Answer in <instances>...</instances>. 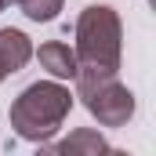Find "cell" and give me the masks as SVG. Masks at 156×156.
Masks as SVG:
<instances>
[{
	"label": "cell",
	"mask_w": 156,
	"mask_h": 156,
	"mask_svg": "<svg viewBox=\"0 0 156 156\" xmlns=\"http://www.w3.org/2000/svg\"><path fill=\"white\" fill-rule=\"evenodd\" d=\"M4 4H7V0H0V11H4Z\"/></svg>",
	"instance_id": "ba28073f"
},
{
	"label": "cell",
	"mask_w": 156,
	"mask_h": 156,
	"mask_svg": "<svg viewBox=\"0 0 156 156\" xmlns=\"http://www.w3.org/2000/svg\"><path fill=\"white\" fill-rule=\"evenodd\" d=\"M33 58V40L26 37L22 29H0V83L11 76V73H18V69H26V62Z\"/></svg>",
	"instance_id": "277c9868"
},
{
	"label": "cell",
	"mask_w": 156,
	"mask_h": 156,
	"mask_svg": "<svg viewBox=\"0 0 156 156\" xmlns=\"http://www.w3.org/2000/svg\"><path fill=\"white\" fill-rule=\"evenodd\" d=\"M120 51H123V26L109 4H91L76 18V76L73 80H98L116 76Z\"/></svg>",
	"instance_id": "6da1fadb"
},
{
	"label": "cell",
	"mask_w": 156,
	"mask_h": 156,
	"mask_svg": "<svg viewBox=\"0 0 156 156\" xmlns=\"http://www.w3.org/2000/svg\"><path fill=\"white\" fill-rule=\"evenodd\" d=\"M76 98H83V109L102 127H123L127 120L134 116V94L116 76L76 80Z\"/></svg>",
	"instance_id": "3957f363"
},
{
	"label": "cell",
	"mask_w": 156,
	"mask_h": 156,
	"mask_svg": "<svg viewBox=\"0 0 156 156\" xmlns=\"http://www.w3.org/2000/svg\"><path fill=\"white\" fill-rule=\"evenodd\" d=\"M44 149L47 153H58V156H98V153H109V142L98 134V131H91V127H80L73 131L66 142H44Z\"/></svg>",
	"instance_id": "5b68a950"
},
{
	"label": "cell",
	"mask_w": 156,
	"mask_h": 156,
	"mask_svg": "<svg viewBox=\"0 0 156 156\" xmlns=\"http://www.w3.org/2000/svg\"><path fill=\"white\" fill-rule=\"evenodd\" d=\"M11 4H18V7H22V15H26V18H33V22H51V18L62 11V4H66V0H11Z\"/></svg>",
	"instance_id": "52a82bcc"
},
{
	"label": "cell",
	"mask_w": 156,
	"mask_h": 156,
	"mask_svg": "<svg viewBox=\"0 0 156 156\" xmlns=\"http://www.w3.org/2000/svg\"><path fill=\"white\" fill-rule=\"evenodd\" d=\"M33 55L40 58V66H44L55 80H73L76 76V55H73L69 44L51 40V44H40V51H33Z\"/></svg>",
	"instance_id": "8992f818"
},
{
	"label": "cell",
	"mask_w": 156,
	"mask_h": 156,
	"mask_svg": "<svg viewBox=\"0 0 156 156\" xmlns=\"http://www.w3.org/2000/svg\"><path fill=\"white\" fill-rule=\"evenodd\" d=\"M69 109H73V94H69L66 83H58V80H37V83H29L11 102L7 120H11V127H15L18 138L44 145L66 123Z\"/></svg>",
	"instance_id": "7a4b0ae2"
}]
</instances>
